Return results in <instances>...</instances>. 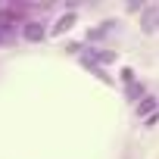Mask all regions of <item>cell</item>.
Returning <instances> with one entry per match:
<instances>
[{"mask_svg":"<svg viewBox=\"0 0 159 159\" xmlns=\"http://www.w3.org/2000/svg\"><path fill=\"white\" fill-rule=\"evenodd\" d=\"M72 25H75V16H72V13H69V16H59L56 25H53V34H62V31H69Z\"/></svg>","mask_w":159,"mask_h":159,"instance_id":"6da1fadb","label":"cell"},{"mask_svg":"<svg viewBox=\"0 0 159 159\" xmlns=\"http://www.w3.org/2000/svg\"><path fill=\"white\" fill-rule=\"evenodd\" d=\"M41 34H44V28H41L38 22H28V25H25V38H28V41H38Z\"/></svg>","mask_w":159,"mask_h":159,"instance_id":"7a4b0ae2","label":"cell"},{"mask_svg":"<svg viewBox=\"0 0 159 159\" xmlns=\"http://www.w3.org/2000/svg\"><path fill=\"white\" fill-rule=\"evenodd\" d=\"M153 106H156V100H153V97H147V100H143V103H137V112H140V116H143V112H150V109H153Z\"/></svg>","mask_w":159,"mask_h":159,"instance_id":"3957f363","label":"cell"}]
</instances>
